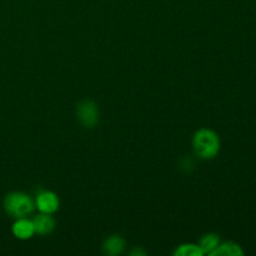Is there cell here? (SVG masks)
Listing matches in <instances>:
<instances>
[{
    "mask_svg": "<svg viewBox=\"0 0 256 256\" xmlns=\"http://www.w3.org/2000/svg\"><path fill=\"white\" fill-rule=\"evenodd\" d=\"M59 198L52 192H42L38 194L36 200H35V208H38L40 212L44 214H54L59 209Z\"/></svg>",
    "mask_w": 256,
    "mask_h": 256,
    "instance_id": "obj_4",
    "label": "cell"
},
{
    "mask_svg": "<svg viewBox=\"0 0 256 256\" xmlns=\"http://www.w3.org/2000/svg\"><path fill=\"white\" fill-rule=\"evenodd\" d=\"M220 239L216 234H205L204 236L200 239L199 248L202 250V255H212V252L219 246Z\"/></svg>",
    "mask_w": 256,
    "mask_h": 256,
    "instance_id": "obj_9",
    "label": "cell"
},
{
    "mask_svg": "<svg viewBox=\"0 0 256 256\" xmlns=\"http://www.w3.org/2000/svg\"><path fill=\"white\" fill-rule=\"evenodd\" d=\"M175 256H202L199 245L196 244H182L176 248L174 252Z\"/></svg>",
    "mask_w": 256,
    "mask_h": 256,
    "instance_id": "obj_10",
    "label": "cell"
},
{
    "mask_svg": "<svg viewBox=\"0 0 256 256\" xmlns=\"http://www.w3.org/2000/svg\"><path fill=\"white\" fill-rule=\"evenodd\" d=\"M2 206L8 215L19 219L28 216L34 212L35 202L25 192H12L5 196Z\"/></svg>",
    "mask_w": 256,
    "mask_h": 256,
    "instance_id": "obj_2",
    "label": "cell"
},
{
    "mask_svg": "<svg viewBox=\"0 0 256 256\" xmlns=\"http://www.w3.org/2000/svg\"><path fill=\"white\" fill-rule=\"evenodd\" d=\"M12 232L16 239L19 240H28L35 234L34 224H32V220L25 218H19L16 219V222L12 224Z\"/></svg>",
    "mask_w": 256,
    "mask_h": 256,
    "instance_id": "obj_5",
    "label": "cell"
},
{
    "mask_svg": "<svg viewBox=\"0 0 256 256\" xmlns=\"http://www.w3.org/2000/svg\"><path fill=\"white\" fill-rule=\"evenodd\" d=\"M99 108L94 102L84 100L76 106V118L85 128H94L99 122Z\"/></svg>",
    "mask_w": 256,
    "mask_h": 256,
    "instance_id": "obj_3",
    "label": "cell"
},
{
    "mask_svg": "<svg viewBox=\"0 0 256 256\" xmlns=\"http://www.w3.org/2000/svg\"><path fill=\"white\" fill-rule=\"evenodd\" d=\"M192 149L195 155L200 159H214L220 152L219 135L212 129H199L192 136Z\"/></svg>",
    "mask_w": 256,
    "mask_h": 256,
    "instance_id": "obj_1",
    "label": "cell"
},
{
    "mask_svg": "<svg viewBox=\"0 0 256 256\" xmlns=\"http://www.w3.org/2000/svg\"><path fill=\"white\" fill-rule=\"evenodd\" d=\"M130 255L132 256H136V255H146V252H144V250H142V249H138V248H135V249H132V252H130Z\"/></svg>",
    "mask_w": 256,
    "mask_h": 256,
    "instance_id": "obj_11",
    "label": "cell"
},
{
    "mask_svg": "<svg viewBox=\"0 0 256 256\" xmlns=\"http://www.w3.org/2000/svg\"><path fill=\"white\" fill-rule=\"evenodd\" d=\"M126 242L120 235H112L102 244V252L110 256L120 255L125 250Z\"/></svg>",
    "mask_w": 256,
    "mask_h": 256,
    "instance_id": "obj_7",
    "label": "cell"
},
{
    "mask_svg": "<svg viewBox=\"0 0 256 256\" xmlns=\"http://www.w3.org/2000/svg\"><path fill=\"white\" fill-rule=\"evenodd\" d=\"M32 224H34L35 234L39 235H49L55 229V220L52 216V214L40 212L32 219Z\"/></svg>",
    "mask_w": 256,
    "mask_h": 256,
    "instance_id": "obj_6",
    "label": "cell"
},
{
    "mask_svg": "<svg viewBox=\"0 0 256 256\" xmlns=\"http://www.w3.org/2000/svg\"><path fill=\"white\" fill-rule=\"evenodd\" d=\"M244 255V250L239 244L234 242H226L219 244V246L212 252L210 256H242Z\"/></svg>",
    "mask_w": 256,
    "mask_h": 256,
    "instance_id": "obj_8",
    "label": "cell"
}]
</instances>
